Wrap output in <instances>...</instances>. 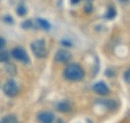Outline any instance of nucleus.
Returning <instances> with one entry per match:
<instances>
[{"label": "nucleus", "mask_w": 130, "mask_h": 123, "mask_svg": "<svg viewBox=\"0 0 130 123\" xmlns=\"http://www.w3.org/2000/svg\"><path fill=\"white\" fill-rule=\"evenodd\" d=\"M64 76L66 79L71 81H79L84 77V71L81 66L78 64H69L65 68Z\"/></svg>", "instance_id": "1"}, {"label": "nucleus", "mask_w": 130, "mask_h": 123, "mask_svg": "<svg viewBox=\"0 0 130 123\" xmlns=\"http://www.w3.org/2000/svg\"><path fill=\"white\" fill-rule=\"evenodd\" d=\"M45 41L43 39H38L32 42L31 44V49L35 56L39 58H44L47 56V50H46V45Z\"/></svg>", "instance_id": "2"}, {"label": "nucleus", "mask_w": 130, "mask_h": 123, "mask_svg": "<svg viewBox=\"0 0 130 123\" xmlns=\"http://www.w3.org/2000/svg\"><path fill=\"white\" fill-rule=\"evenodd\" d=\"M3 91L4 93L9 96V97H13V96H16L19 91V88H18V85L16 84V82L13 80V79H10L8 80L4 86H3Z\"/></svg>", "instance_id": "3"}, {"label": "nucleus", "mask_w": 130, "mask_h": 123, "mask_svg": "<svg viewBox=\"0 0 130 123\" xmlns=\"http://www.w3.org/2000/svg\"><path fill=\"white\" fill-rule=\"evenodd\" d=\"M12 56L19 61L24 62V63H29V57H28L26 51L21 47H17V48H14L12 50Z\"/></svg>", "instance_id": "4"}, {"label": "nucleus", "mask_w": 130, "mask_h": 123, "mask_svg": "<svg viewBox=\"0 0 130 123\" xmlns=\"http://www.w3.org/2000/svg\"><path fill=\"white\" fill-rule=\"evenodd\" d=\"M40 123H53L54 120V114L49 111H43L40 112L37 116Z\"/></svg>", "instance_id": "5"}, {"label": "nucleus", "mask_w": 130, "mask_h": 123, "mask_svg": "<svg viewBox=\"0 0 130 123\" xmlns=\"http://www.w3.org/2000/svg\"><path fill=\"white\" fill-rule=\"evenodd\" d=\"M71 59V53L68 52L67 50H58L56 55H55V60L58 62H62V63H65V62H68Z\"/></svg>", "instance_id": "6"}, {"label": "nucleus", "mask_w": 130, "mask_h": 123, "mask_svg": "<svg viewBox=\"0 0 130 123\" xmlns=\"http://www.w3.org/2000/svg\"><path fill=\"white\" fill-rule=\"evenodd\" d=\"M93 90L97 94L100 95H106L107 93L109 92V89L107 87V85L104 82H98L93 86Z\"/></svg>", "instance_id": "7"}, {"label": "nucleus", "mask_w": 130, "mask_h": 123, "mask_svg": "<svg viewBox=\"0 0 130 123\" xmlns=\"http://www.w3.org/2000/svg\"><path fill=\"white\" fill-rule=\"evenodd\" d=\"M70 109H71V105H70V103H69L67 100L60 101V102L57 104V110H58V111H61V112H68Z\"/></svg>", "instance_id": "8"}, {"label": "nucleus", "mask_w": 130, "mask_h": 123, "mask_svg": "<svg viewBox=\"0 0 130 123\" xmlns=\"http://www.w3.org/2000/svg\"><path fill=\"white\" fill-rule=\"evenodd\" d=\"M0 123H18V120L14 115H6L0 120Z\"/></svg>", "instance_id": "9"}, {"label": "nucleus", "mask_w": 130, "mask_h": 123, "mask_svg": "<svg viewBox=\"0 0 130 123\" xmlns=\"http://www.w3.org/2000/svg\"><path fill=\"white\" fill-rule=\"evenodd\" d=\"M37 23L39 24L40 27H42L45 30H49L50 27H51V25H50V23H49L48 21L45 20V19H42V18H38L37 19Z\"/></svg>", "instance_id": "10"}, {"label": "nucleus", "mask_w": 130, "mask_h": 123, "mask_svg": "<svg viewBox=\"0 0 130 123\" xmlns=\"http://www.w3.org/2000/svg\"><path fill=\"white\" fill-rule=\"evenodd\" d=\"M6 71L10 74V75H15L16 74V67L14 64H7L6 66Z\"/></svg>", "instance_id": "11"}, {"label": "nucleus", "mask_w": 130, "mask_h": 123, "mask_svg": "<svg viewBox=\"0 0 130 123\" xmlns=\"http://www.w3.org/2000/svg\"><path fill=\"white\" fill-rule=\"evenodd\" d=\"M9 60V53L6 51L0 52V62H7Z\"/></svg>", "instance_id": "12"}, {"label": "nucleus", "mask_w": 130, "mask_h": 123, "mask_svg": "<svg viewBox=\"0 0 130 123\" xmlns=\"http://www.w3.org/2000/svg\"><path fill=\"white\" fill-rule=\"evenodd\" d=\"M115 16H116V11H115V9H114V8H109L105 17H106L107 19H113Z\"/></svg>", "instance_id": "13"}, {"label": "nucleus", "mask_w": 130, "mask_h": 123, "mask_svg": "<svg viewBox=\"0 0 130 123\" xmlns=\"http://www.w3.org/2000/svg\"><path fill=\"white\" fill-rule=\"evenodd\" d=\"M26 12H27V9L25 8L24 5H20V6L17 8V13H18V15L23 16L26 14Z\"/></svg>", "instance_id": "14"}, {"label": "nucleus", "mask_w": 130, "mask_h": 123, "mask_svg": "<svg viewBox=\"0 0 130 123\" xmlns=\"http://www.w3.org/2000/svg\"><path fill=\"white\" fill-rule=\"evenodd\" d=\"M21 25H22V27H23L24 29H28V28L32 27V21H31V20H26V21H24Z\"/></svg>", "instance_id": "15"}, {"label": "nucleus", "mask_w": 130, "mask_h": 123, "mask_svg": "<svg viewBox=\"0 0 130 123\" xmlns=\"http://www.w3.org/2000/svg\"><path fill=\"white\" fill-rule=\"evenodd\" d=\"M84 9H85V11L86 12H91V10H92V5L90 4V3H87L86 5H85V7H84Z\"/></svg>", "instance_id": "16"}, {"label": "nucleus", "mask_w": 130, "mask_h": 123, "mask_svg": "<svg viewBox=\"0 0 130 123\" xmlns=\"http://www.w3.org/2000/svg\"><path fill=\"white\" fill-rule=\"evenodd\" d=\"M129 76H130V71L129 70H126V72L124 73V79H125V81H126L127 83H129L130 82Z\"/></svg>", "instance_id": "17"}, {"label": "nucleus", "mask_w": 130, "mask_h": 123, "mask_svg": "<svg viewBox=\"0 0 130 123\" xmlns=\"http://www.w3.org/2000/svg\"><path fill=\"white\" fill-rule=\"evenodd\" d=\"M4 21L5 22H8V23H13V19L10 16H5L4 17Z\"/></svg>", "instance_id": "18"}, {"label": "nucleus", "mask_w": 130, "mask_h": 123, "mask_svg": "<svg viewBox=\"0 0 130 123\" xmlns=\"http://www.w3.org/2000/svg\"><path fill=\"white\" fill-rule=\"evenodd\" d=\"M5 44H6V41H5V39H3L2 37H0V49H2L3 47L5 46Z\"/></svg>", "instance_id": "19"}, {"label": "nucleus", "mask_w": 130, "mask_h": 123, "mask_svg": "<svg viewBox=\"0 0 130 123\" xmlns=\"http://www.w3.org/2000/svg\"><path fill=\"white\" fill-rule=\"evenodd\" d=\"M62 43L64 44L65 46H71V43L68 42V41H65V40H62Z\"/></svg>", "instance_id": "20"}, {"label": "nucleus", "mask_w": 130, "mask_h": 123, "mask_svg": "<svg viewBox=\"0 0 130 123\" xmlns=\"http://www.w3.org/2000/svg\"><path fill=\"white\" fill-rule=\"evenodd\" d=\"M80 2V0H71V3L72 4H77V3H79Z\"/></svg>", "instance_id": "21"}, {"label": "nucleus", "mask_w": 130, "mask_h": 123, "mask_svg": "<svg viewBox=\"0 0 130 123\" xmlns=\"http://www.w3.org/2000/svg\"><path fill=\"white\" fill-rule=\"evenodd\" d=\"M57 123H63V121H62V120H58V121H57Z\"/></svg>", "instance_id": "22"}, {"label": "nucleus", "mask_w": 130, "mask_h": 123, "mask_svg": "<svg viewBox=\"0 0 130 123\" xmlns=\"http://www.w3.org/2000/svg\"><path fill=\"white\" fill-rule=\"evenodd\" d=\"M120 1H122V2H126L127 0H120Z\"/></svg>", "instance_id": "23"}]
</instances>
